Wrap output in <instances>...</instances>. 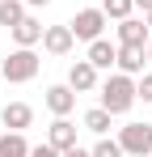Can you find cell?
<instances>
[{"mask_svg":"<svg viewBox=\"0 0 152 157\" xmlns=\"http://www.w3.org/2000/svg\"><path fill=\"white\" fill-rule=\"evenodd\" d=\"M135 102H139V98H135V77L110 72V77L101 81V106H106L110 115H127Z\"/></svg>","mask_w":152,"mask_h":157,"instance_id":"6da1fadb","label":"cell"},{"mask_svg":"<svg viewBox=\"0 0 152 157\" xmlns=\"http://www.w3.org/2000/svg\"><path fill=\"white\" fill-rule=\"evenodd\" d=\"M38 55H34V47H17V51H9V59L0 64V77L9 81V85H25V81L38 77Z\"/></svg>","mask_w":152,"mask_h":157,"instance_id":"7a4b0ae2","label":"cell"},{"mask_svg":"<svg viewBox=\"0 0 152 157\" xmlns=\"http://www.w3.org/2000/svg\"><path fill=\"white\" fill-rule=\"evenodd\" d=\"M118 144L127 157H152V123H123Z\"/></svg>","mask_w":152,"mask_h":157,"instance_id":"3957f363","label":"cell"},{"mask_svg":"<svg viewBox=\"0 0 152 157\" xmlns=\"http://www.w3.org/2000/svg\"><path fill=\"white\" fill-rule=\"evenodd\" d=\"M68 26H72L76 43H93V38H101V30H106V13L101 9H80Z\"/></svg>","mask_w":152,"mask_h":157,"instance_id":"277c9868","label":"cell"},{"mask_svg":"<svg viewBox=\"0 0 152 157\" xmlns=\"http://www.w3.org/2000/svg\"><path fill=\"white\" fill-rule=\"evenodd\" d=\"M152 30L148 21H139V17H123L118 21V47H148Z\"/></svg>","mask_w":152,"mask_h":157,"instance_id":"5b68a950","label":"cell"},{"mask_svg":"<svg viewBox=\"0 0 152 157\" xmlns=\"http://www.w3.org/2000/svg\"><path fill=\"white\" fill-rule=\"evenodd\" d=\"M0 123L9 132H25L30 123H34V106L30 102H4L0 106Z\"/></svg>","mask_w":152,"mask_h":157,"instance_id":"8992f818","label":"cell"},{"mask_svg":"<svg viewBox=\"0 0 152 157\" xmlns=\"http://www.w3.org/2000/svg\"><path fill=\"white\" fill-rule=\"evenodd\" d=\"M97 68H93V64H89V59H76L72 68H68V85H72L76 94H93V89H97Z\"/></svg>","mask_w":152,"mask_h":157,"instance_id":"52a82bcc","label":"cell"},{"mask_svg":"<svg viewBox=\"0 0 152 157\" xmlns=\"http://www.w3.org/2000/svg\"><path fill=\"white\" fill-rule=\"evenodd\" d=\"M47 144H51V149H59V153L76 144V123L68 119V115H55V123L47 128Z\"/></svg>","mask_w":152,"mask_h":157,"instance_id":"ba28073f","label":"cell"},{"mask_svg":"<svg viewBox=\"0 0 152 157\" xmlns=\"http://www.w3.org/2000/svg\"><path fill=\"white\" fill-rule=\"evenodd\" d=\"M42 47H47L51 55H68V51L76 47L72 26H47V30H42Z\"/></svg>","mask_w":152,"mask_h":157,"instance_id":"9c48e42d","label":"cell"},{"mask_svg":"<svg viewBox=\"0 0 152 157\" xmlns=\"http://www.w3.org/2000/svg\"><path fill=\"white\" fill-rule=\"evenodd\" d=\"M47 110H51V115H72V110H76V89L68 85V81L47 89Z\"/></svg>","mask_w":152,"mask_h":157,"instance_id":"30bf717a","label":"cell"},{"mask_svg":"<svg viewBox=\"0 0 152 157\" xmlns=\"http://www.w3.org/2000/svg\"><path fill=\"white\" fill-rule=\"evenodd\" d=\"M85 59H89L97 72H110V68H114V59H118V47H114V43H106V38H93Z\"/></svg>","mask_w":152,"mask_h":157,"instance_id":"8fae6325","label":"cell"},{"mask_svg":"<svg viewBox=\"0 0 152 157\" xmlns=\"http://www.w3.org/2000/svg\"><path fill=\"white\" fill-rule=\"evenodd\" d=\"M144 64H148V51H144V47H118V59H114V68H118V72L139 77V72H144Z\"/></svg>","mask_w":152,"mask_h":157,"instance_id":"7c38bea8","label":"cell"},{"mask_svg":"<svg viewBox=\"0 0 152 157\" xmlns=\"http://www.w3.org/2000/svg\"><path fill=\"white\" fill-rule=\"evenodd\" d=\"M42 30H47V26H42L34 13H25L21 21L13 26V38H17V47H34V43H42Z\"/></svg>","mask_w":152,"mask_h":157,"instance_id":"4fadbf2b","label":"cell"},{"mask_svg":"<svg viewBox=\"0 0 152 157\" xmlns=\"http://www.w3.org/2000/svg\"><path fill=\"white\" fill-rule=\"evenodd\" d=\"M0 157H30L25 132H4V136H0Z\"/></svg>","mask_w":152,"mask_h":157,"instance_id":"5bb4252c","label":"cell"},{"mask_svg":"<svg viewBox=\"0 0 152 157\" xmlns=\"http://www.w3.org/2000/svg\"><path fill=\"white\" fill-rule=\"evenodd\" d=\"M110 119H114V115H110L106 106H93V110H85V119H80V123L93 132V136H106V132H110Z\"/></svg>","mask_w":152,"mask_h":157,"instance_id":"9a60e30c","label":"cell"},{"mask_svg":"<svg viewBox=\"0 0 152 157\" xmlns=\"http://www.w3.org/2000/svg\"><path fill=\"white\" fill-rule=\"evenodd\" d=\"M25 13H30V9H25V0H0V26H17V21H21Z\"/></svg>","mask_w":152,"mask_h":157,"instance_id":"2e32d148","label":"cell"},{"mask_svg":"<svg viewBox=\"0 0 152 157\" xmlns=\"http://www.w3.org/2000/svg\"><path fill=\"white\" fill-rule=\"evenodd\" d=\"M101 13H106V17H114V21H123V17L135 13V0H101Z\"/></svg>","mask_w":152,"mask_h":157,"instance_id":"e0dca14e","label":"cell"},{"mask_svg":"<svg viewBox=\"0 0 152 157\" xmlns=\"http://www.w3.org/2000/svg\"><path fill=\"white\" fill-rule=\"evenodd\" d=\"M89 153H93V157H127V153H123V144H118V140H106V136H101Z\"/></svg>","mask_w":152,"mask_h":157,"instance_id":"ac0fdd59","label":"cell"},{"mask_svg":"<svg viewBox=\"0 0 152 157\" xmlns=\"http://www.w3.org/2000/svg\"><path fill=\"white\" fill-rule=\"evenodd\" d=\"M135 98L152 102V72H139V81H135Z\"/></svg>","mask_w":152,"mask_h":157,"instance_id":"d6986e66","label":"cell"},{"mask_svg":"<svg viewBox=\"0 0 152 157\" xmlns=\"http://www.w3.org/2000/svg\"><path fill=\"white\" fill-rule=\"evenodd\" d=\"M30 157H59V149H51L47 140H42V144H30Z\"/></svg>","mask_w":152,"mask_h":157,"instance_id":"ffe728a7","label":"cell"},{"mask_svg":"<svg viewBox=\"0 0 152 157\" xmlns=\"http://www.w3.org/2000/svg\"><path fill=\"white\" fill-rule=\"evenodd\" d=\"M59 157H93V153H89V149H80V144H72V149H63Z\"/></svg>","mask_w":152,"mask_h":157,"instance_id":"44dd1931","label":"cell"},{"mask_svg":"<svg viewBox=\"0 0 152 157\" xmlns=\"http://www.w3.org/2000/svg\"><path fill=\"white\" fill-rule=\"evenodd\" d=\"M42 4H51V0H25V9H42Z\"/></svg>","mask_w":152,"mask_h":157,"instance_id":"7402d4cb","label":"cell"},{"mask_svg":"<svg viewBox=\"0 0 152 157\" xmlns=\"http://www.w3.org/2000/svg\"><path fill=\"white\" fill-rule=\"evenodd\" d=\"M135 9H144V13H152V0H135Z\"/></svg>","mask_w":152,"mask_h":157,"instance_id":"603a6c76","label":"cell"},{"mask_svg":"<svg viewBox=\"0 0 152 157\" xmlns=\"http://www.w3.org/2000/svg\"><path fill=\"white\" fill-rule=\"evenodd\" d=\"M144 51H148V64H152V38H148V47H144Z\"/></svg>","mask_w":152,"mask_h":157,"instance_id":"cb8c5ba5","label":"cell"},{"mask_svg":"<svg viewBox=\"0 0 152 157\" xmlns=\"http://www.w3.org/2000/svg\"><path fill=\"white\" fill-rule=\"evenodd\" d=\"M144 21H148V30H152V13H144Z\"/></svg>","mask_w":152,"mask_h":157,"instance_id":"d4e9b609","label":"cell"},{"mask_svg":"<svg viewBox=\"0 0 152 157\" xmlns=\"http://www.w3.org/2000/svg\"><path fill=\"white\" fill-rule=\"evenodd\" d=\"M0 81H4V77H0Z\"/></svg>","mask_w":152,"mask_h":157,"instance_id":"484cf974","label":"cell"}]
</instances>
